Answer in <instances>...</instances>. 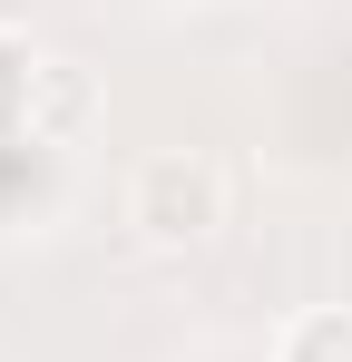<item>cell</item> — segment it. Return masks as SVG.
I'll list each match as a JSON object with an SVG mask.
<instances>
[{
  "label": "cell",
  "instance_id": "1",
  "mask_svg": "<svg viewBox=\"0 0 352 362\" xmlns=\"http://www.w3.org/2000/svg\"><path fill=\"white\" fill-rule=\"evenodd\" d=\"M137 226H147V235H206V226H216V177H206V167H186V157H157V167H147V177H137Z\"/></svg>",
  "mask_w": 352,
  "mask_h": 362
}]
</instances>
